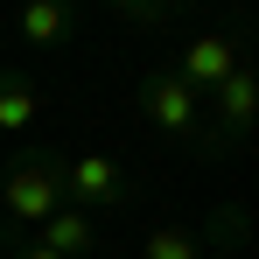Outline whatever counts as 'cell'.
I'll return each instance as SVG.
<instances>
[{"label": "cell", "instance_id": "obj_6", "mask_svg": "<svg viewBox=\"0 0 259 259\" xmlns=\"http://www.w3.org/2000/svg\"><path fill=\"white\" fill-rule=\"evenodd\" d=\"M14 35L28 49H63L77 35V7H70V0H28V7L14 14Z\"/></svg>", "mask_w": 259, "mask_h": 259}, {"label": "cell", "instance_id": "obj_4", "mask_svg": "<svg viewBox=\"0 0 259 259\" xmlns=\"http://www.w3.org/2000/svg\"><path fill=\"white\" fill-rule=\"evenodd\" d=\"M70 203L91 217H119L133 203V168L112 154H77L70 161Z\"/></svg>", "mask_w": 259, "mask_h": 259}, {"label": "cell", "instance_id": "obj_3", "mask_svg": "<svg viewBox=\"0 0 259 259\" xmlns=\"http://www.w3.org/2000/svg\"><path fill=\"white\" fill-rule=\"evenodd\" d=\"M245 49H252V42H245V28H203V35H189V49L175 56V70H182V84H189V91L210 98L217 84H231V77L252 63Z\"/></svg>", "mask_w": 259, "mask_h": 259}, {"label": "cell", "instance_id": "obj_5", "mask_svg": "<svg viewBox=\"0 0 259 259\" xmlns=\"http://www.w3.org/2000/svg\"><path fill=\"white\" fill-rule=\"evenodd\" d=\"M203 105H210V147H238V140L259 126V70L245 63V70H238L231 84H217Z\"/></svg>", "mask_w": 259, "mask_h": 259}, {"label": "cell", "instance_id": "obj_8", "mask_svg": "<svg viewBox=\"0 0 259 259\" xmlns=\"http://www.w3.org/2000/svg\"><path fill=\"white\" fill-rule=\"evenodd\" d=\"M35 112H42V91L28 84L21 70H0V133L21 140V133L35 126Z\"/></svg>", "mask_w": 259, "mask_h": 259}, {"label": "cell", "instance_id": "obj_10", "mask_svg": "<svg viewBox=\"0 0 259 259\" xmlns=\"http://www.w3.org/2000/svg\"><path fill=\"white\" fill-rule=\"evenodd\" d=\"M245 224H252V217L238 210V203H217L210 224H203V245H210V259H245Z\"/></svg>", "mask_w": 259, "mask_h": 259}, {"label": "cell", "instance_id": "obj_1", "mask_svg": "<svg viewBox=\"0 0 259 259\" xmlns=\"http://www.w3.org/2000/svg\"><path fill=\"white\" fill-rule=\"evenodd\" d=\"M0 210L21 231H42L56 210H70V161L49 147H21L0 175Z\"/></svg>", "mask_w": 259, "mask_h": 259}, {"label": "cell", "instance_id": "obj_12", "mask_svg": "<svg viewBox=\"0 0 259 259\" xmlns=\"http://www.w3.org/2000/svg\"><path fill=\"white\" fill-rule=\"evenodd\" d=\"M0 252L7 259H63V252H49L35 231H14V224H0Z\"/></svg>", "mask_w": 259, "mask_h": 259}, {"label": "cell", "instance_id": "obj_2", "mask_svg": "<svg viewBox=\"0 0 259 259\" xmlns=\"http://www.w3.org/2000/svg\"><path fill=\"white\" fill-rule=\"evenodd\" d=\"M133 112L161 133V140H196V147H210V105H203V91L182 84L175 63H154V70L133 84Z\"/></svg>", "mask_w": 259, "mask_h": 259}, {"label": "cell", "instance_id": "obj_9", "mask_svg": "<svg viewBox=\"0 0 259 259\" xmlns=\"http://www.w3.org/2000/svg\"><path fill=\"white\" fill-rule=\"evenodd\" d=\"M140 259H210V245H203V231L196 224H154L147 231V245H140Z\"/></svg>", "mask_w": 259, "mask_h": 259}, {"label": "cell", "instance_id": "obj_11", "mask_svg": "<svg viewBox=\"0 0 259 259\" xmlns=\"http://www.w3.org/2000/svg\"><path fill=\"white\" fill-rule=\"evenodd\" d=\"M112 21H126V28H168L175 7L168 0H112Z\"/></svg>", "mask_w": 259, "mask_h": 259}, {"label": "cell", "instance_id": "obj_7", "mask_svg": "<svg viewBox=\"0 0 259 259\" xmlns=\"http://www.w3.org/2000/svg\"><path fill=\"white\" fill-rule=\"evenodd\" d=\"M35 238H42L49 252H63V259H84V252H98V217L70 203V210H56V217H49Z\"/></svg>", "mask_w": 259, "mask_h": 259}]
</instances>
